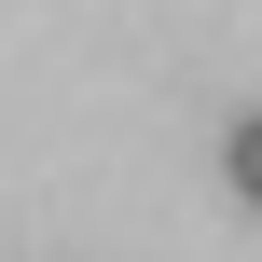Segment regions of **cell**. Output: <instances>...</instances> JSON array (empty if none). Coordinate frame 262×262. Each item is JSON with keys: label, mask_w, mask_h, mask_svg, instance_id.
<instances>
[{"label": "cell", "mask_w": 262, "mask_h": 262, "mask_svg": "<svg viewBox=\"0 0 262 262\" xmlns=\"http://www.w3.org/2000/svg\"><path fill=\"white\" fill-rule=\"evenodd\" d=\"M221 166H235V193H249V207H262V111H249V124H235V138H221Z\"/></svg>", "instance_id": "obj_1"}]
</instances>
